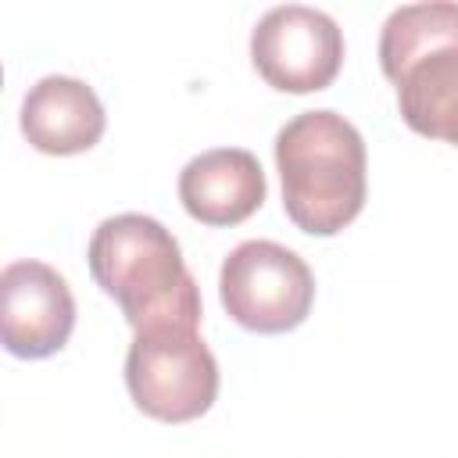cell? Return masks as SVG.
Segmentation results:
<instances>
[{"mask_svg":"<svg viewBox=\"0 0 458 458\" xmlns=\"http://www.w3.org/2000/svg\"><path fill=\"white\" fill-rule=\"evenodd\" d=\"M86 261L97 286L122 308L132 329L161 322L200 326V290L179 240L157 218L140 211L104 218L89 236Z\"/></svg>","mask_w":458,"mask_h":458,"instance_id":"cell-1","label":"cell"},{"mask_svg":"<svg viewBox=\"0 0 458 458\" xmlns=\"http://www.w3.org/2000/svg\"><path fill=\"white\" fill-rule=\"evenodd\" d=\"M276 168L286 218L311 236H333L365 208V140L336 111H301L276 132Z\"/></svg>","mask_w":458,"mask_h":458,"instance_id":"cell-2","label":"cell"},{"mask_svg":"<svg viewBox=\"0 0 458 458\" xmlns=\"http://www.w3.org/2000/svg\"><path fill=\"white\" fill-rule=\"evenodd\" d=\"M379 68L397 86V107L411 132L437 140L458 100V4H401L379 32Z\"/></svg>","mask_w":458,"mask_h":458,"instance_id":"cell-3","label":"cell"},{"mask_svg":"<svg viewBox=\"0 0 458 458\" xmlns=\"http://www.w3.org/2000/svg\"><path fill=\"white\" fill-rule=\"evenodd\" d=\"M125 386L143 415L157 422H190L218 397V361L197 326H147L136 329L129 344Z\"/></svg>","mask_w":458,"mask_h":458,"instance_id":"cell-4","label":"cell"},{"mask_svg":"<svg viewBox=\"0 0 458 458\" xmlns=\"http://www.w3.org/2000/svg\"><path fill=\"white\" fill-rule=\"evenodd\" d=\"M218 297L229 318L250 333H290L315 304L308 261L276 240H243L218 268Z\"/></svg>","mask_w":458,"mask_h":458,"instance_id":"cell-5","label":"cell"},{"mask_svg":"<svg viewBox=\"0 0 458 458\" xmlns=\"http://www.w3.org/2000/svg\"><path fill=\"white\" fill-rule=\"evenodd\" d=\"M250 61L272 89L315 93L326 89L344 64V32L318 7L279 4L258 18Z\"/></svg>","mask_w":458,"mask_h":458,"instance_id":"cell-6","label":"cell"},{"mask_svg":"<svg viewBox=\"0 0 458 458\" xmlns=\"http://www.w3.org/2000/svg\"><path fill=\"white\" fill-rule=\"evenodd\" d=\"M75 329V297L43 261H11L0 272V336L14 358H50Z\"/></svg>","mask_w":458,"mask_h":458,"instance_id":"cell-7","label":"cell"},{"mask_svg":"<svg viewBox=\"0 0 458 458\" xmlns=\"http://www.w3.org/2000/svg\"><path fill=\"white\" fill-rule=\"evenodd\" d=\"M179 200L200 225H236L265 204L261 161L243 147H215L179 172Z\"/></svg>","mask_w":458,"mask_h":458,"instance_id":"cell-8","label":"cell"},{"mask_svg":"<svg viewBox=\"0 0 458 458\" xmlns=\"http://www.w3.org/2000/svg\"><path fill=\"white\" fill-rule=\"evenodd\" d=\"M104 125L100 97L75 75H43L21 100V132L43 154H82L104 136Z\"/></svg>","mask_w":458,"mask_h":458,"instance_id":"cell-9","label":"cell"},{"mask_svg":"<svg viewBox=\"0 0 458 458\" xmlns=\"http://www.w3.org/2000/svg\"><path fill=\"white\" fill-rule=\"evenodd\" d=\"M437 140H444V143H451V147H458V104L451 107V114L444 118V125H440V132H437Z\"/></svg>","mask_w":458,"mask_h":458,"instance_id":"cell-10","label":"cell"}]
</instances>
